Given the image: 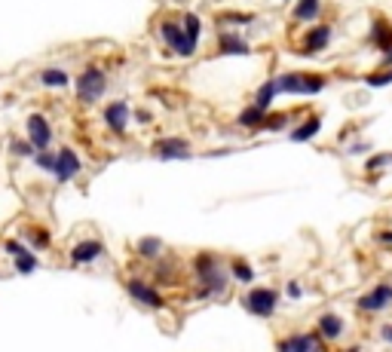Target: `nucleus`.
Instances as JSON below:
<instances>
[{"label": "nucleus", "instance_id": "1", "mask_svg": "<svg viewBox=\"0 0 392 352\" xmlns=\"http://www.w3.org/2000/svg\"><path fill=\"white\" fill-rule=\"evenodd\" d=\"M194 275H196V301H214L221 297L230 285V266H224V260L218 255H209V251H199L194 257Z\"/></svg>", "mask_w": 392, "mask_h": 352}, {"label": "nucleus", "instance_id": "2", "mask_svg": "<svg viewBox=\"0 0 392 352\" xmlns=\"http://www.w3.org/2000/svg\"><path fill=\"white\" fill-rule=\"evenodd\" d=\"M279 95H319L328 86V80L322 74H306V71H288L276 77Z\"/></svg>", "mask_w": 392, "mask_h": 352}, {"label": "nucleus", "instance_id": "3", "mask_svg": "<svg viewBox=\"0 0 392 352\" xmlns=\"http://www.w3.org/2000/svg\"><path fill=\"white\" fill-rule=\"evenodd\" d=\"M107 92V71L98 65H86L77 77V102L80 104H95L102 102Z\"/></svg>", "mask_w": 392, "mask_h": 352}, {"label": "nucleus", "instance_id": "4", "mask_svg": "<svg viewBox=\"0 0 392 352\" xmlns=\"http://www.w3.org/2000/svg\"><path fill=\"white\" fill-rule=\"evenodd\" d=\"M242 310L255 319H273L279 310V291L267 288V285H255L242 294Z\"/></svg>", "mask_w": 392, "mask_h": 352}, {"label": "nucleus", "instance_id": "5", "mask_svg": "<svg viewBox=\"0 0 392 352\" xmlns=\"http://www.w3.org/2000/svg\"><path fill=\"white\" fill-rule=\"evenodd\" d=\"M123 285H126V294L132 297L135 303L148 306V310H166V297L159 294L157 285H150V282H144V279H126Z\"/></svg>", "mask_w": 392, "mask_h": 352}, {"label": "nucleus", "instance_id": "6", "mask_svg": "<svg viewBox=\"0 0 392 352\" xmlns=\"http://www.w3.org/2000/svg\"><path fill=\"white\" fill-rule=\"evenodd\" d=\"M150 150H153V157H159L163 163H175V159H187V157H194V147H190V141H187V138H178V135L157 138Z\"/></svg>", "mask_w": 392, "mask_h": 352}, {"label": "nucleus", "instance_id": "7", "mask_svg": "<svg viewBox=\"0 0 392 352\" xmlns=\"http://www.w3.org/2000/svg\"><path fill=\"white\" fill-rule=\"evenodd\" d=\"M159 37H163V43H166L172 52H178V56H184V58H194V56H196V46L187 40V34H184L181 22L166 19L163 25H159Z\"/></svg>", "mask_w": 392, "mask_h": 352}, {"label": "nucleus", "instance_id": "8", "mask_svg": "<svg viewBox=\"0 0 392 352\" xmlns=\"http://www.w3.org/2000/svg\"><path fill=\"white\" fill-rule=\"evenodd\" d=\"M25 138H28V141L31 144H34V150L37 153H40V150H49V144H52V138H56V135H52V126H49V120H46L43 117V113H31V117L25 120Z\"/></svg>", "mask_w": 392, "mask_h": 352}, {"label": "nucleus", "instance_id": "9", "mask_svg": "<svg viewBox=\"0 0 392 352\" xmlns=\"http://www.w3.org/2000/svg\"><path fill=\"white\" fill-rule=\"evenodd\" d=\"M389 303H392V285H389V282H383V285H374L368 294L359 297L356 310L365 312V316H377V312H383Z\"/></svg>", "mask_w": 392, "mask_h": 352}, {"label": "nucleus", "instance_id": "10", "mask_svg": "<svg viewBox=\"0 0 392 352\" xmlns=\"http://www.w3.org/2000/svg\"><path fill=\"white\" fill-rule=\"evenodd\" d=\"M80 172H83V159H80V153L65 144V147H61V150L56 153V172H52V175H56V181H58V184H68V181H74Z\"/></svg>", "mask_w": 392, "mask_h": 352}, {"label": "nucleus", "instance_id": "11", "mask_svg": "<svg viewBox=\"0 0 392 352\" xmlns=\"http://www.w3.org/2000/svg\"><path fill=\"white\" fill-rule=\"evenodd\" d=\"M322 343L319 331H297L276 343V352H322Z\"/></svg>", "mask_w": 392, "mask_h": 352}, {"label": "nucleus", "instance_id": "12", "mask_svg": "<svg viewBox=\"0 0 392 352\" xmlns=\"http://www.w3.org/2000/svg\"><path fill=\"white\" fill-rule=\"evenodd\" d=\"M102 120H104V126L111 129L113 135H126V129H129V120H132V107H129V102H111L102 111Z\"/></svg>", "mask_w": 392, "mask_h": 352}, {"label": "nucleus", "instance_id": "13", "mask_svg": "<svg viewBox=\"0 0 392 352\" xmlns=\"http://www.w3.org/2000/svg\"><path fill=\"white\" fill-rule=\"evenodd\" d=\"M102 255H104V242L102 239H80L71 248V264L74 266H86V264H95Z\"/></svg>", "mask_w": 392, "mask_h": 352}, {"label": "nucleus", "instance_id": "14", "mask_svg": "<svg viewBox=\"0 0 392 352\" xmlns=\"http://www.w3.org/2000/svg\"><path fill=\"white\" fill-rule=\"evenodd\" d=\"M301 40H304L301 49L306 52V56H316V52H322L328 43H331V25H313Z\"/></svg>", "mask_w": 392, "mask_h": 352}, {"label": "nucleus", "instance_id": "15", "mask_svg": "<svg viewBox=\"0 0 392 352\" xmlns=\"http://www.w3.org/2000/svg\"><path fill=\"white\" fill-rule=\"evenodd\" d=\"M316 331H319L322 340L331 343V340H340L343 331H347V325H343V319L337 316V312H322L319 321H316Z\"/></svg>", "mask_w": 392, "mask_h": 352}, {"label": "nucleus", "instance_id": "16", "mask_svg": "<svg viewBox=\"0 0 392 352\" xmlns=\"http://www.w3.org/2000/svg\"><path fill=\"white\" fill-rule=\"evenodd\" d=\"M218 52H221V56H249L251 46L245 43L242 34H236V31L230 34V31H227V34L218 37Z\"/></svg>", "mask_w": 392, "mask_h": 352}, {"label": "nucleus", "instance_id": "17", "mask_svg": "<svg viewBox=\"0 0 392 352\" xmlns=\"http://www.w3.org/2000/svg\"><path fill=\"white\" fill-rule=\"evenodd\" d=\"M368 40H371V46H377L380 52H389L392 49V25H389L386 19H374Z\"/></svg>", "mask_w": 392, "mask_h": 352}, {"label": "nucleus", "instance_id": "18", "mask_svg": "<svg viewBox=\"0 0 392 352\" xmlns=\"http://www.w3.org/2000/svg\"><path fill=\"white\" fill-rule=\"evenodd\" d=\"M236 122H240L242 129H251V132H258V129H264V122H267V111H264V107H258V104H249L245 111H240Z\"/></svg>", "mask_w": 392, "mask_h": 352}, {"label": "nucleus", "instance_id": "19", "mask_svg": "<svg viewBox=\"0 0 392 352\" xmlns=\"http://www.w3.org/2000/svg\"><path fill=\"white\" fill-rule=\"evenodd\" d=\"M319 132H322V120L319 117H306L297 129H291V141H295V144H306V141H313Z\"/></svg>", "mask_w": 392, "mask_h": 352}, {"label": "nucleus", "instance_id": "20", "mask_svg": "<svg viewBox=\"0 0 392 352\" xmlns=\"http://www.w3.org/2000/svg\"><path fill=\"white\" fill-rule=\"evenodd\" d=\"M322 13V0H297L295 10H291V19L295 22H316Z\"/></svg>", "mask_w": 392, "mask_h": 352}, {"label": "nucleus", "instance_id": "21", "mask_svg": "<svg viewBox=\"0 0 392 352\" xmlns=\"http://www.w3.org/2000/svg\"><path fill=\"white\" fill-rule=\"evenodd\" d=\"M163 248H166V245H163L159 236H144V239H138V245H135L138 257H144V260H159Z\"/></svg>", "mask_w": 392, "mask_h": 352}, {"label": "nucleus", "instance_id": "22", "mask_svg": "<svg viewBox=\"0 0 392 352\" xmlns=\"http://www.w3.org/2000/svg\"><path fill=\"white\" fill-rule=\"evenodd\" d=\"M276 95H279V86H276V77H270V80H264V83L258 86L255 102H251V104H258V107H264V111H270L273 102H276Z\"/></svg>", "mask_w": 392, "mask_h": 352}, {"label": "nucleus", "instance_id": "23", "mask_svg": "<svg viewBox=\"0 0 392 352\" xmlns=\"http://www.w3.org/2000/svg\"><path fill=\"white\" fill-rule=\"evenodd\" d=\"M25 242H28L31 251H46L52 245V236H49V230L46 227H28L25 230Z\"/></svg>", "mask_w": 392, "mask_h": 352}, {"label": "nucleus", "instance_id": "24", "mask_svg": "<svg viewBox=\"0 0 392 352\" xmlns=\"http://www.w3.org/2000/svg\"><path fill=\"white\" fill-rule=\"evenodd\" d=\"M13 270L19 273V275H31V273H37L40 270V260H37V251H22L19 257H13Z\"/></svg>", "mask_w": 392, "mask_h": 352}, {"label": "nucleus", "instance_id": "25", "mask_svg": "<svg viewBox=\"0 0 392 352\" xmlns=\"http://www.w3.org/2000/svg\"><path fill=\"white\" fill-rule=\"evenodd\" d=\"M40 83L46 89H65L68 83H71V77L61 71V67H43V71H40Z\"/></svg>", "mask_w": 392, "mask_h": 352}, {"label": "nucleus", "instance_id": "26", "mask_svg": "<svg viewBox=\"0 0 392 352\" xmlns=\"http://www.w3.org/2000/svg\"><path fill=\"white\" fill-rule=\"evenodd\" d=\"M181 28H184V34H187V40L194 46H199V37H203V19H199L196 13H184Z\"/></svg>", "mask_w": 392, "mask_h": 352}, {"label": "nucleus", "instance_id": "27", "mask_svg": "<svg viewBox=\"0 0 392 352\" xmlns=\"http://www.w3.org/2000/svg\"><path fill=\"white\" fill-rule=\"evenodd\" d=\"M230 275H233L240 285H251V282H255V270H251L245 260H233V264H230Z\"/></svg>", "mask_w": 392, "mask_h": 352}, {"label": "nucleus", "instance_id": "28", "mask_svg": "<svg viewBox=\"0 0 392 352\" xmlns=\"http://www.w3.org/2000/svg\"><path fill=\"white\" fill-rule=\"evenodd\" d=\"M10 153H13V157H22V159H34L37 157V150H34V144H31L28 141V138H13V141H10Z\"/></svg>", "mask_w": 392, "mask_h": 352}, {"label": "nucleus", "instance_id": "29", "mask_svg": "<svg viewBox=\"0 0 392 352\" xmlns=\"http://www.w3.org/2000/svg\"><path fill=\"white\" fill-rule=\"evenodd\" d=\"M365 83H368L371 89H383V86H389V83H392V71H389V67H380V71L368 74Z\"/></svg>", "mask_w": 392, "mask_h": 352}, {"label": "nucleus", "instance_id": "30", "mask_svg": "<svg viewBox=\"0 0 392 352\" xmlns=\"http://www.w3.org/2000/svg\"><path fill=\"white\" fill-rule=\"evenodd\" d=\"M288 113H267V122H264V132H282L288 126Z\"/></svg>", "mask_w": 392, "mask_h": 352}, {"label": "nucleus", "instance_id": "31", "mask_svg": "<svg viewBox=\"0 0 392 352\" xmlns=\"http://www.w3.org/2000/svg\"><path fill=\"white\" fill-rule=\"evenodd\" d=\"M389 163H392V150L389 153H374V157H368L365 168H368V172H377V168H386Z\"/></svg>", "mask_w": 392, "mask_h": 352}, {"label": "nucleus", "instance_id": "32", "mask_svg": "<svg viewBox=\"0 0 392 352\" xmlns=\"http://www.w3.org/2000/svg\"><path fill=\"white\" fill-rule=\"evenodd\" d=\"M34 163H37V168H43V172H56V153H49V150H40L34 157Z\"/></svg>", "mask_w": 392, "mask_h": 352}, {"label": "nucleus", "instance_id": "33", "mask_svg": "<svg viewBox=\"0 0 392 352\" xmlns=\"http://www.w3.org/2000/svg\"><path fill=\"white\" fill-rule=\"evenodd\" d=\"M221 22H233V25H251V22H255V15H249V13H224V15H221Z\"/></svg>", "mask_w": 392, "mask_h": 352}, {"label": "nucleus", "instance_id": "34", "mask_svg": "<svg viewBox=\"0 0 392 352\" xmlns=\"http://www.w3.org/2000/svg\"><path fill=\"white\" fill-rule=\"evenodd\" d=\"M3 251H6L10 257H19L22 251H28V245L22 242V239H3Z\"/></svg>", "mask_w": 392, "mask_h": 352}, {"label": "nucleus", "instance_id": "35", "mask_svg": "<svg viewBox=\"0 0 392 352\" xmlns=\"http://www.w3.org/2000/svg\"><path fill=\"white\" fill-rule=\"evenodd\" d=\"M285 294L291 297V301H301V297H304V285H301V282H295V279H291L288 285H285Z\"/></svg>", "mask_w": 392, "mask_h": 352}, {"label": "nucleus", "instance_id": "36", "mask_svg": "<svg viewBox=\"0 0 392 352\" xmlns=\"http://www.w3.org/2000/svg\"><path fill=\"white\" fill-rule=\"evenodd\" d=\"M172 270H175V266L168 264V260H159V266H157V275H159V282H166L168 275H172Z\"/></svg>", "mask_w": 392, "mask_h": 352}, {"label": "nucleus", "instance_id": "37", "mask_svg": "<svg viewBox=\"0 0 392 352\" xmlns=\"http://www.w3.org/2000/svg\"><path fill=\"white\" fill-rule=\"evenodd\" d=\"M371 150V144L368 141H356V144H350V153H368Z\"/></svg>", "mask_w": 392, "mask_h": 352}, {"label": "nucleus", "instance_id": "38", "mask_svg": "<svg viewBox=\"0 0 392 352\" xmlns=\"http://www.w3.org/2000/svg\"><path fill=\"white\" fill-rule=\"evenodd\" d=\"M380 340L383 343H392V325H380Z\"/></svg>", "mask_w": 392, "mask_h": 352}, {"label": "nucleus", "instance_id": "39", "mask_svg": "<svg viewBox=\"0 0 392 352\" xmlns=\"http://www.w3.org/2000/svg\"><path fill=\"white\" fill-rule=\"evenodd\" d=\"M132 113H135V120H138V122H144V126H148V122L153 120V117H150V111H132Z\"/></svg>", "mask_w": 392, "mask_h": 352}, {"label": "nucleus", "instance_id": "40", "mask_svg": "<svg viewBox=\"0 0 392 352\" xmlns=\"http://www.w3.org/2000/svg\"><path fill=\"white\" fill-rule=\"evenodd\" d=\"M377 242L392 245V230H380V233H377Z\"/></svg>", "mask_w": 392, "mask_h": 352}, {"label": "nucleus", "instance_id": "41", "mask_svg": "<svg viewBox=\"0 0 392 352\" xmlns=\"http://www.w3.org/2000/svg\"><path fill=\"white\" fill-rule=\"evenodd\" d=\"M380 67H392V49H389V52H383V58H380Z\"/></svg>", "mask_w": 392, "mask_h": 352}, {"label": "nucleus", "instance_id": "42", "mask_svg": "<svg viewBox=\"0 0 392 352\" xmlns=\"http://www.w3.org/2000/svg\"><path fill=\"white\" fill-rule=\"evenodd\" d=\"M347 352H362V349H359V346H352V349H347Z\"/></svg>", "mask_w": 392, "mask_h": 352}]
</instances>
